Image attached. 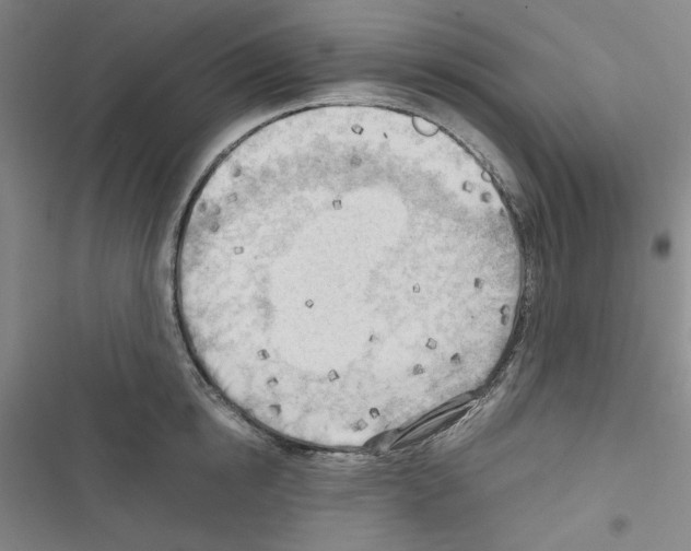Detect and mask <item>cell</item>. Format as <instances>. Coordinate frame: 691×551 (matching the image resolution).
<instances>
[{"mask_svg": "<svg viewBox=\"0 0 691 551\" xmlns=\"http://www.w3.org/2000/svg\"><path fill=\"white\" fill-rule=\"evenodd\" d=\"M425 244L396 212L349 198L189 236L175 293L196 367L263 420L352 426L391 413L437 350V317L390 281Z\"/></svg>", "mask_w": 691, "mask_h": 551, "instance_id": "cell-1", "label": "cell"}]
</instances>
